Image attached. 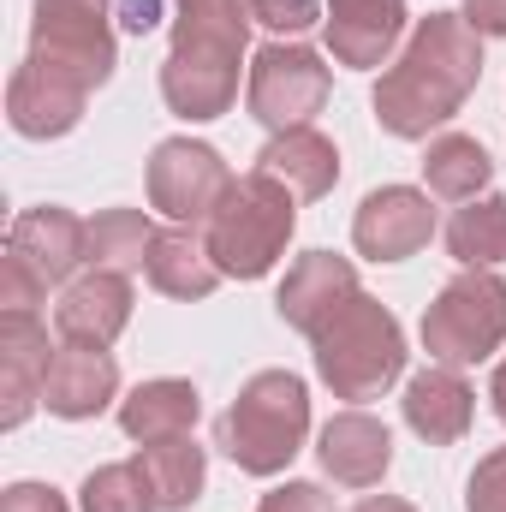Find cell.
<instances>
[{"label": "cell", "instance_id": "4fadbf2b", "mask_svg": "<svg viewBox=\"0 0 506 512\" xmlns=\"http://www.w3.org/2000/svg\"><path fill=\"white\" fill-rule=\"evenodd\" d=\"M6 251L18 256L42 286H72L78 268L90 262V221H78L60 203H36V209H24L12 221Z\"/></svg>", "mask_w": 506, "mask_h": 512}, {"label": "cell", "instance_id": "9c48e42d", "mask_svg": "<svg viewBox=\"0 0 506 512\" xmlns=\"http://www.w3.org/2000/svg\"><path fill=\"white\" fill-rule=\"evenodd\" d=\"M239 72H245V48H221V42H173L161 60V102L167 114L209 126L239 102Z\"/></svg>", "mask_w": 506, "mask_h": 512}, {"label": "cell", "instance_id": "83f0119b", "mask_svg": "<svg viewBox=\"0 0 506 512\" xmlns=\"http://www.w3.org/2000/svg\"><path fill=\"white\" fill-rule=\"evenodd\" d=\"M78 507L84 512H161L155 495H149V483H143V471H137V459H126V465H96L84 477V489H78Z\"/></svg>", "mask_w": 506, "mask_h": 512}, {"label": "cell", "instance_id": "52a82bcc", "mask_svg": "<svg viewBox=\"0 0 506 512\" xmlns=\"http://www.w3.org/2000/svg\"><path fill=\"white\" fill-rule=\"evenodd\" d=\"M328 60L304 42H268L251 54V72H245V108H251L256 126L274 131H298L310 126L322 108H328Z\"/></svg>", "mask_w": 506, "mask_h": 512}, {"label": "cell", "instance_id": "7c38bea8", "mask_svg": "<svg viewBox=\"0 0 506 512\" xmlns=\"http://www.w3.org/2000/svg\"><path fill=\"white\" fill-rule=\"evenodd\" d=\"M429 239H435V209H429V191L417 185H381L352 215V245L370 262H405Z\"/></svg>", "mask_w": 506, "mask_h": 512}, {"label": "cell", "instance_id": "7a4b0ae2", "mask_svg": "<svg viewBox=\"0 0 506 512\" xmlns=\"http://www.w3.org/2000/svg\"><path fill=\"white\" fill-rule=\"evenodd\" d=\"M310 358H316V376L334 399L364 405L405 376V328L381 298L358 292L346 310H334L310 334Z\"/></svg>", "mask_w": 506, "mask_h": 512}, {"label": "cell", "instance_id": "836d02e7", "mask_svg": "<svg viewBox=\"0 0 506 512\" xmlns=\"http://www.w3.org/2000/svg\"><path fill=\"white\" fill-rule=\"evenodd\" d=\"M459 18H465L477 36H506V0H465Z\"/></svg>", "mask_w": 506, "mask_h": 512}, {"label": "cell", "instance_id": "d6a6232c", "mask_svg": "<svg viewBox=\"0 0 506 512\" xmlns=\"http://www.w3.org/2000/svg\"><path fill=\"white\" fill-rule=\"evenodd\" d=\"M0 512H72V507H66V495L48 489V483H12V489L0 495Z\"/></svg>", "mask_w": 506, "mask_h": 512}, {"label": "cell", "instance_id": "8992f818", "mask_svg": "<svg viewBox=\"0 0 506 512\" xmlns=\"http://www.w3.org/2000/svg\"><path fill=\"white\" fill-rule=\"evenodd\" d=\"M30 54L102 90L120 66L114 0H30Z\"/></svg>", "mask_w": 506, "mask_h": 512}, {"label": "cell", "instance_id": "e575fe53", "mask_svg": "<svg viewBox=\"0 0 506 512\" xmlns=\"http://www.w3.org/2000/svg\"><path fill=\"white\" fill-rule=\"evenodd\" d=\"M120 24H126L131 36H149V30L161 24V0H126V6H120Z\"/></svg>", "mask_w": 506, "mask_h": 512}, {"label": "cell", "instance_id": "ffe728a7", "mask_svg": "<svg viewBox=\"0 0 506 512\" xmlns=\"http://www.w3.org/2000/svg\"><path fill=\"white\" fill-rule=\"evenodd\" d=\"M262 173H274L298 203H316L340 185V149L334 137H322L316 126H298V131H274L256 155Z\"/></svg>", "mask_w": 506, "mask_h": 512}, {"label": "cell", "instance_id": "5bb4252c", "mask_svg": "<svg viewBox=\"0 0 506 512\" xmlns=\"http://www.w3.org/2000/svg\"><path fill=\"white\" fill-rule=\"evenodd\" d=\"M358 292H364V286H358V268H352L346 256L304 251L286 268V280H280V292H274V310H280L286 328H298V334L310 340V334H316L334 310H346Z\"/></svg>", "mask_w": 506, "mask_h": 512}, {"label": "cell", "instance_id": "d590c367", "mask_svg": "<svg viewBox=\"0 0 506 512\" xmlns=\"http://www.w3.org/2000/svg\"><path fill=\"white\" fill-rule=\"evenodd\" d=\"M352 512H417V507H411V501H399V495H364Z\"/></svg>", "mask_w": 506, "mask_h": 512}, {"label": "cell", "instance_id": "2e32d148", "mask_svg": "<svg viewBox=\"0 0 506 512\" xmlns=\"http://www.w3.org/2000/svg\"><path fill=\"white\" fill-rule=\"evenodd\" d=\"M48 328L36 310H0V429H18L42 405V376H48Z\"/></svg>", "mask_w": 506, "mask_h": 512}, {"label": "cell", "instance_id": "603a6c76", "mask_svg": "<svg viewBox=\"0 0 506 512\" xmlns=\"http://www.w3.org/2000/svg\"><path fill=\"white\" fill-rule=\"evenodd\" d=\"M137 471L155 495L161 512H185L203 501L209 483V453L197 447V435H167V441H143L137 447Z\"/></svg>", "mask_w": 506, "mask_h": 512}, {"label": "cell", "instance_id": "277c9868", "mask_svg": "<svg viewBox=\"0 0 506 512\" xmlns=\"http://www.w3.org/2000/svg\"><path fill=\"white\" fill-rule=\"evenodd\" d=\"M292 233H298V197L262 167L239 173L227 185V197L215 203V215L203 221L209 256L227 280H262L286 256Z\"/></svg>", "mask_w": 506, "mask_h": 512}, {"label": "cell", "instance_id": "ac0fdd59", "mask_svg": "<svg viewBox=\"0 0 506 512\" xmlns=\"http://www.w3.org/2000/svg\"><path fill=\"white\" fill-rule=\"evenodd\" d=\"M316 459H322V471H328L340 489H376L381 477L393 471V435H387L381 417H370V411L352 405V411H340V417L322 423Z\"/></svg>", "mask_w": 506, "mask_h": 512}, {"label": "cell", "instance_id": "8fae6325", "mask_svg": "<svg viewBox=\"0 0 506 512\" xmlns=\"http://www.w3.org/2000/svg\"><path fill=\"white\" fill-rule=\"evenodd\" d=\"M322 36L328 54L352 72H376L393 66V54L411 36V6L405 0H328L322 12Z\"/></svg>", "mask_w": 506, "mask_h": 512}, {"label": "cell", "instance_id": "3957f363", "mask_svg": "<svg viewBox=\"0 0 506 512\" xmlns=\"http://www.w3.org/2000/svg\"><path fill=\"white\" fill-rule=\"evenodd\" d=\"M310 435V387L292 370H256L239 387V399L221 411L215 447L245 471V477H280Z\"/></svg>", "mask_w": 506, "mask_h": 512}, {"label": "cell", "instance_id": "4dcf8cb0", "mask_svg": "<svg viewBox=\"0 0 506 512\" xmlns=\"http://www.w3.org/2000/svg\"><path fill=\"white\" fill-rule=\"evenodd\" d=\"M42 298H48V286H42L24 262L12 251L0 256V310H36Z\"/></svg>", "mask_w": 506, "mask_h": 512}, {"label": "cell", "instance_id": "cb8c5ba5", "mask_svg": "<svg viewBox=\"0 0 506 512\" xmlns=\"http://www.w3.org/2000/svg\"><path fill=\"white\" fill-rule=\"evenodd\" d=\"M495 179V155L465 131H435L423 149V191L441 203H471Z\"/></svg>", "mask_w": 506, "mask_h": 512}, {"label": "cell", "instance_id": "1f68e13d", "mask_svg": "<svg viewBox=\"0 0 506 512\" xmlns=\"http://www.w3.org/2000/svg\"><path fill=\"white\" fill-rule=\"evenodd\" d=\"M256 512H334V495H322V483H280L262 495Z\"/></svg>", "mask_w": 506, "mask_h": 512}, {"label": "cell", "instance_id": "e0dca14e", "mask_svg": "<svg viewBox=\"0 0 506 512\" xmlns=\"http://www.w3.org/2000/svg\"><path fill=\"white\" fill-rule=\"evenodd\" d=\"M131 274H108V268H90L78 274L72 286H60V304H54V328L60 340L72 346H114L131 322Z\"/></svg>", "mask_w": 506, "mask_h": 512}, {"label": "cell", "instance_id": "4316f807", "mask_svg": "<svg viewBox=\"0 0 506 512\" xmlns=\"http://www.w3.org/2000/svg\"><path fill=\"white\" fill-rule=\"evenodd\" d=\"M173 42H221V48H251V0H179Z\"/></svg>", "mask_w": 506, "mask_h": 512}, {"label": "cell", "instance_id": "f546056e", "mask_svg": "<svg viewBox=\"0 0 506 512\" xmlns=\"http://www.w3.org/2000/svg\"><path fill=\"white\" fill-rule=\"evenodd\" d=\"M465 512H506V447L477 459V471L465 483Z\"/></svg>", "mask_w": 506, "mask_h": 512}, {"label": "cell", "instance_id": "484cf974", "mask_svg": "<svg viewBox=\"0 0 506 512\" xmlns=\"http://www.w3.org/2000/svg\"><path fill=\"white\" fill-rule=\"evenodd\" d=\"M155 221L143 209H102L90 221V268H108V274H137L149 262L155 245Z\"/></svg>", "mask_w": 506, "mask_h": 512}, {"label": "cell", "instance_id": "f1b7e54d", "mask_svg": "<svg viewBox=\"0 0 506 512\" xmlns=\"http://www.w3.org/2000/svg\"><path fill=\"white\" fill-rule=\"evenodd\" d=\"M322 12H328L322 0H251V24L274 30L280 42H298L304 30H316Z\"/></svg>", "mask_w": 506, "mask_h": 512}, {"label": "cell", "instance_id": "9a60e30c", "mask_svg": "<svg viewBox=\"0 0 506 512\" xmlns=\"http://www.w3.org/2000/svg\"><path fill=\"white\" fill-rule=\"evenodd\" d=\"M114 399H120V364L108 346H72V340L54 346L48 376H42V405L54 417L84 423V417H102Z\"/></svg>", "mask_w": 506, "mask_h": 512}, {"label": "cell", "instance_id": "8d00e7d4", "mask_svg": "<svg viewBox=\"0 0 506 512\" xmlns=\"http://www.w3.org/2000/svg\"><path fill=\"white\" fill-rule=\"evenodd\" d=\"M489 399H495V417L506 423V358L495 364V376H489Z\"/></svg>", "mask_w": 506, "mask_h": 512}, {"label": "cell", "instance_id": "44dd1931", "mask_svg": "<svg viewBox=\"0 0 506 512\" xmlns=\"http://www.w3.org/2000/svg\"><path fill=\"white\" fill-rule=\"evenodd\" d=\"M143 274H149V286H155L161 298H179V304H203V298L227 280V274L215 268L209 239H203L197 227H161L155 245H149Z\"/></svg>", "mask_w": 506, "mask_h": 512}, {"label": "cell", "instance_id": "6da1fadb", "mask_svg": "<svg viewBox=\"0 0 506 512\" xmlns=\"http://www.w3.org/2000/svg\"><path fill=\"white\" fill-rule=\"evenodd\" d=\"M477 84H483V36L459 12H429L411 24L405 48L376 78L370 96L376 126L405 143H429L447 120H459Z\"/></svg>", "mask_w": 506, "mask_h": 512}, {"label": "cell", "instance_id": "ba28073f", "mask_svg": "<svg viewBox=\"0 0 506 512\" xmlns=\"http://www.w3.org/2000/svg\"><path fill=\"white\" fill-rule=\"evenodd\" d=\"M227 185H233V167L221 161L215 143L161 137L149 149V209H161L173 227H203L227 197Z\"/></svg>", "mask_w": 506, "mask_h": 512}, {"label": "cell", "instance_id": "d4e9b609", "mask_svg": "<svg viewBox=\"0 0 506 512\" xmlns=\"http://www.w3.org/2000/svg\"><path fill=\"white\" fill-rule=\"evenodd\" d=\"M447 256L459 268H501L506 262V197L501 191H483L471 203H459L441 227Z\"/></svg>", "mask_w": 506, "mask_h": 512}, {"label": "cell", "instance_id": "30bf717a", "mask_svg": "<svg viewBox=\"0 0 506 512\" xmlns=\"http://www.w3.org/2000/svg\"><path fill=\"white\" fill-rule=\"evenodd\" d=\"M84 102H90V90H84L72 72H60V66L24 54V66H18L12 84H6V126L18 131V137H30V143H48V137L78 131Z\"/></svg>", "mask_w": 506, "mask_h": 512}, {"label": "cell", "instance_id": "d6986e66", "mask_svg": "<svg viewBox=\"0 0 506 512\" xmlns=\"http://www.w3.org/2000/svg\"><path fill=\"white\" fill-rule=\"evenodd\" d=\"M399 411H405V429H411L417 441L453 447V441H465V429H471V417H477V393H471V382H465L459 370L429 364V370H417V376L405 382Z\"/></svg>", "mask_w": 506, "mask_h": 512}, {"label": "cell", "instance_id": "7402d4cb", "mask_svg": "<svg viewBox=\"0 0 506 512\" xmlns=\"http://www.w3.org/2000/svg\"><path fill=\"white\" fill-rule=\"evenodd\" d=\"M203 417V393L179 376H155V382H137L120 399V429L131 441H167V435H191Z\"/></svg>", "mask_w": 506, "mask_h": 512}, {"label": "cell", "instance_id": "5b68a950", "mask_svg": "<svg viewBox=\"0 0 506 512\" xmlns=\"http://www.w3.org/2000/svg\"><path fill=\"white\" fill-rule=\"evenodd\" d=\"M429 364L471 370L489 364L506 346V280L495 268H459L423 310L417 322Z\"/></svg>", "mask_w": 506, "mask_h": 512}]
</instances>
